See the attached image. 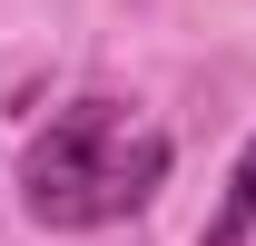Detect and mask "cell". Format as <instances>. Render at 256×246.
Here are the masks:
<instances>
[{
  "instance_id": "2",
  "label": "cell",
  "mask_w": 256,
  "mask_h": 246,
  "mask_svg": "<svg viewBox=\"0 0 256 246\" xmlns=\"http://www.w3.org/2000/svg\"><path fill=\"white\" fill-rule=\"evenodd\" d=\"M246 236H256V138L236 148V168H226V207L207 216V236H197V246H246Z\"/></svg>"
},
{
  "instance_id": "1",
  "label": "cell",
  "mask_w": 256,
  "mask_h": 246,
  "mask_svg": "<svg viewBox=\"0 0 256 246\" xmlns=\"http://www.w3.org/2000/svg\"><path fill=\"white\" fill-rule=\"evenodd\" d=\"M158 178H168V138L158 128L128 138L108 98L60 108V118L30 138V158H20V197H30L40 226H108V216L148 207Z\"/></svg>"
}]
</instances>
